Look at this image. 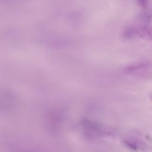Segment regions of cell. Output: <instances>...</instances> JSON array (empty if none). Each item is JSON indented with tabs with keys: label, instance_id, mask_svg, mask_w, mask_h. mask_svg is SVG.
Instances as JSON below:
<instances>
[{
	"label": "cell",
	"instance_id": "cell-1",
	"mask_svg": "<svg viewBox=\"0 0 152 152\" xmlns=\"http://www.w3.org/2000/svg\"><path fill=\"white\" fill-rule=\"evenodd\" d=\"M143 34L145 36L147 39L152 40V28L151 27H147L143 29Z\"/></svg>",
	"mask_w": 152,
	"mask_h": 152
}]
</instances>
